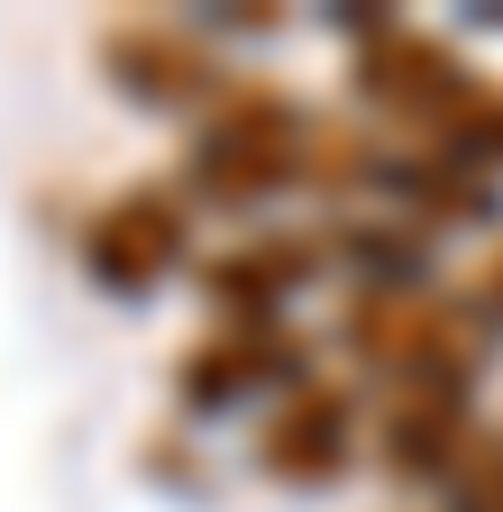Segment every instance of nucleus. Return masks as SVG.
<instances>
[{"mask_svg": "<svg viewBox=\"0 0 503 512\" xmlns=\"http://www.w3.org/2000/svg\"><path fill=\"white\" fill-rule=\"evenodd\" d=\"M339 348L357 357L375 394H421V384L476 394V375L494 357V320L476 311V293H449L430 275H375L339 311Z\"/></svg>", "mask_w": 503, "mask_h": 512, "instance_id": "obj_1", "label": "nucleus"}, {"mask_svg": "<svg viewBox=\"0 0 503 512\" xmlns=\"http://www.w3.org/2000/svg\"><path fill=\"white\" fill-rule=\"evenodd\" d=\"M321 147H330V119L302 110L284 83L238 74L202 119H193V156H183V192H202L220 211H257L275 192L321 183Z\"/></svg>", "mask_w": 503, "mask_h": 512, "instance_id": "obj_2", "label": "nucleus"}, {"mask_svg": "<svg viewBox=\"0 0 503 512\" xmlns=\"http://www.w3.org/2000/svg\"><path fill=\"white\" fill-rule=\"evenodd\" d=\"M101 64H110V83L129 92L138 110H183V119H202L238 83L229 55L202 28H183V19H119L101 37Z\"/></svg>", "mask_w": 503, "mask_h": 512, "instance_id": "obj_6", "label": "nucleus"}, {"mask_svg": "<svg viewBox=\"0 0 503 512\" xmlns=\"http://www.w3.org/2000/svg\"><path fill=\"white\" fill-rule=\"evenodd\" d=\"M330 266V238L311 229H238L220 256H202L211 320H293V293Z\"/></svg>", "mask_w": 503, "mask_h": 512, "instance_id": "obj_9", "label": "nucleus"}, {"mask_svg": "<svg viewBox=\"0 0 503 512\" xmlns=\"http://www.w3.org/2000/svg\"><path fill=\"white\" fill-rule=\"evenodd\" d=\"M439 512H503L494 494H476V485H458V494H439Z\"/></svg>", "mask_w": 503, "mask_h": 512, "instance_id": "obj_12", "label": "nucleus"}, {"mask_svg": "<svg viewBox=\"0 0 503 512\" xmlns=\"http://www.w3.org/2000/svg\"><path fill=\"white\" fill-rule=\"evenodd\" d=\"M366 439H375V458H385L403 485L449 494V485L476 467L485 421H476V394H439V384H421V394H375Z\"/></svg>", "mask_w": 503, "mask_h": 512, "instance_id": "obj_8", "label": "nucleus"}, {"mask_svg": "<svg viewBox=\"0 0 503 512\" xmlns=\"http://www.w3.org/2000/svg\"><path fill=\"white\" fill-rule=\"evenodd\" d=\"M83 266L110 293H147L174 266H193V192L174 183H129L83 220Z\"/></svg>", "mask_w": 503, "mask_h": 512, "instance_id": "obj_5", "label": "nucleus"}, {"mask_svg": "<svg viewBox=\"0 0 503 512\" xmlns=\"http://www.w3.org/2000/svg\"><path fill=\"white\" fill-rule=\"evenodd\" d=\"M348 74H357V101L375 119L403 128V147H449V128L485 101V64L449 37H430L412 19H357V46H348Z\"/></svg>", "mask_w": 503, "mask_h": 512, "instance_id": "obj_3", "label": "nucleus"}, {"mask_svg": "<svg viewBox=\"0 0 503 512\" xmlns=\"http://www.w3.org/2000/svg\"><path fill=\"white\" fill-rule=\"evenodd\" d=\"M467 293H476V311H485L494 330H503V238L485 247V266H476V284H467Z\"/></svg>", "mask_w": 503, "mask_h": 512, "instance_id": "obj_11", "label": "nucleus"}, {"mask_svg": "<svg viewBox=\"0 0 503 512\" xmlns=\"http://www.w3.org/2000/svg\"><path fill=\"white\" fill-rule=\"evenodd\" d=\"M311 366V339L293 320H211V330L183 348V403L193 412H229V403H257V394H293Z\"/></svg>", "mask_w": 503, "mask_h": 512, "instance_id": "obj_7", "label": "nucleus"}, {"mask_svg": "<svg viewBox=\"0 0 503 512\" xmlns=\"http://www.w3.org/2000/svg\"><path fill=\"white\" fill-rule=\"evenodd\" d=\"M439 156H449V165H467V174H485V183L503 174V74H494V83H485V101L449 128V147H439Z\"/></svg>", "mask_w": 503, "mask_h": 512, "instance_id": "obj_10", "label": "nucleus"}, {"mask_svg": "<svg viewBox=\"0 0 503 512\" xmlns=\"http://www.w3.org/2000/svg\"><path fill=\"white\" fill-rule=\"evenodd\" d=\"M366 403H357V384L348 375H302L293 394H275L266 430H257V467L293 494H321L339 485L357 458H366Z\"/></svg>", "mask_w": 503, "mask_h": 512, "instance_id": "obj_4", "label": "nucleus"}]
</instances>
